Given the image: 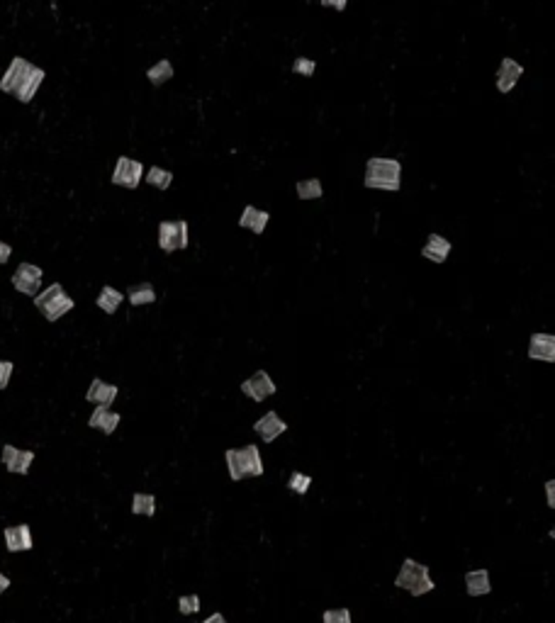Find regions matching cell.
Masks as SVG:
<instances>
[{
    "label": "cell",
    "mask_w": 555,
    "mask_h": 623,
    "mask_svg": "<svg viewBox=\"0 0 555 623\" xmlns=\"http://www.w3.org/2000/svg\"><path fill=\"white\" fill-rule=\"evenodd\" d=\"M202 623H227V619H224V614H212V616H207Z\"/></svg>",
    "instance_id": "cell-35"
},
{
    "label": "cell",
    "mask_w": 555,
    "mask_h": 623,
    "mask_svg": "<svg viewBox=\"0 0 555 623\" xmlns=\"http://www.w3.org/2000/svg\"><path fill=\"white\" fill-rule=\"evenodd\" d=\"M112 185L117 187H127V190H136L139 183L144 180V163L136 161V158L129 156H119L115 161V170H112Z\"/></svg>",
    "instance_id": "cell-7"
},
{
    "label": "cell",
    "mask_w": 555,
    "mask_h": 623,
    "mask_svg": "<svg viewBox=\"0 0 555 623\" xmlns=\"http://www.w3.org/2000/svg\"><path fill=\"white\" fill-rule=\"evenodd\" d=\"M241 392L254 402H263L271 395H276L278 388H276V383H273L271 375H268V371H256L251 378H246L244 383H241Z\"/></svg>",
    "instance_id": "cell-9"
},
{
    "label": "cell",
    "mask_w": 555,
    "mask_h": 623,
    "mask_svg": "<svg viewBox=\"0 0 555 623\" xmlns=\"http://www.w3.org/2000/svg\"><path fill=\"white\" fill-rule=\"evenodd\" d=\"M363 185L370 190H387L397 192L402 187V163L397 158L373 156L366 161V178Z\"/></svg>",
    "instance_id": "cell-2"
},
{
    "label": "cell",
    "mask_w": 555,
    "mask_h": 623,
    "mask_svg": "<svg viewBox=\"0 0 555 623\" xmlns=\"http://www.w3.org/2000/svg\"><path fill=\"white\" fill-rule=\"evenodd\" d=\"M322 8H329L334 10V13H344L346 5H349V0H320Z\"/></svg>",
    "instance_id": "cell-31"
},
{
    "label": "cell",
    "mask_w": 555,
    "mask_h": 623,
    "mask_svg": "<svg viewBox=\"0 0 555 623\" xmlns=\"http://www.w3.org/2000/svg\"><path fill=\"white\" fill-rule=\"evenodd\" d=\"M127 300L132 307H144V305H153L156 302V290H153L151 283H136L129 285L127 290Z\"/></svg>",
    "instance_id": "cell-21"
},
{
    "label": "cell",
    "mask_w": 555,
    "mask_h": 623,
    "mask_svg": "<svg viewBox=\"0 0 555 623\" xmlns=\"http://www.w3.org/2000/svg\"><path fill=\"white\" fill-rule=\"evenodd\" d=\"M526 356H529L531 361L555 363V336L553 334H543V332L531 334Z\"/></svg>",
    "instance_id": "cell-12"
},
{
    "label": "cell",
    "mask_w": 555,
    "mask_h": 623,
    "mask_svg": "<svg viewBox=\"0 0 555 623\" xmlns=\"http://www.w3.org/2000/svg\"><path fill=\"white\" fill-rule=\"evenodd\" d=\"M32 300H35V307L44 314V319H47L49 324L59 322V319L66 317V314H69L76 307L74 297H71L69 292L64 290L62 283H52L49 288H44V290L37 292Z\"/></svg>",
    "instance_id": "cell-4"
},
{
    "label": "cell",
    "mask_w": 555,
    "mask_h": 623,
    "mask_svg": "<svg viewBox=\"0 0 555 623\" xmlns=\"http://www.w3.org/2000/svg\"><path fill=\"white\" fill-rule=\"evenodd\" d=\"M290 71H293L295 76H305V78H312L317 71V62L315 59H307V57H298L293 62V66H290Z\"/></svg>",
    "instance_id": "cell-26"
},
{
    "label": "cell",
    "mask_w": 555,
    "mask_h": 623,
    "mask_svg": "<svg viewBox=\"0 0 555 623\" xmlns=\"http://www.w3.org/2000/svg\"><path fill=\"white\" fill-rule=\"evenodd\" d=\"M190 244V224L185 219H163L158 224V249L163 253L185 251Z\"/></svg>",
    "instance_id": "cell-6"
},
{
    "label": "cell",
    "mask_w": 555,
    "mask_h": 623,
    "mask_svg": "<svg viewBox=\"0 0 555 623\" xmlns=\"http://www.w3.org/2000/svg\"><path fill=\"white\" fill-rule=\"evenodd\" d=\"M395 587L407 589L411 597H424V594L436 589V584H433V580L428 577V567L426 565L407 558L402 562V567H399L397 577H395Z\"/></svg>",
    "instance_id": "cell-5"
},
{
    "label": "cell",
    "mask_w": 555,
    "mask_h": 623,
    "mask_svg": "<svg viewBox=\"0 0 555 623\" xmlns=\"http://www.w3.org/2000/svg\"><path fill=\"white\" fill-rule=\"evenodd\" d=\"M295 192H298L300 200H320L324 195V187L320 178H305L295 183Z\"/></svg>",
    "instance_id": "cell-23"
},
{
    "label": "cell",
    "mask_w": 555,
    "mask_h": 623,
    "mask_svg": "<svg viewBox=\"0 0 555 623\" xmlns=\"http://www.w3.org/2000/svg\"><path fill=\"white\" fill-rule=\"evenodd\" d=\"M122 302H124V292H119L117 288H112V285H103L95 305L100 307L105 314H115L119 310V305H122Z\"/></svg>",
    "instance_id": "cell-20"
},
{
    "label": "cell",
    "mask_w": 555,
    "mask_h": 623,
    "mask_svg": "<svg viewBox=\"0 0 555 623\" xmlns=\"http://www.w3.org/2000/svg\"><path fill=\"white\" fill-rule=\"evenodd\" d=\"M8 589H10V577L0 572V597H3V594L8 592Z\"/></svg>",
    "instance_id": "cell-34"
},
{
    "label": "cell",
    "mask_w": 555,
    "mask_h": 623,
    "mask_svg": "<svg viewBox=\"0 0 555 623\" xmlns=\"http://www.w3.org/2000/svg\"><path fill=\"white\" fill-rule=\"evenodd\" d=\"M44 78H47V71L27 62V59L15 57L8 69H5L3 78H0V91L8 93V95H15L22 105H27L35 100Z\"/></svg>",
    "instance_id": "cell-1"
},
{
    "label": "cell",
    "mask_w": 555,
    "mask_h": 623,
    "mask_svg": "<svg viewBox=\"0 0 555 623\" xmlns=\"http://www.w3.org/2000/svg\"><path fill=\"white\" fill-rule=\"evenodd\" d=\"M119 421H122V417H119L117 412L110 409V407H95L90 419H88V426L98 429V431H103L105 436H110V433H115V429L119 426Z\"/></svg>",
    "instance_id": "cell-18"
},
{
    "label": "cell",
    "mask_w": 555,
    "mask_h": 623,
    "mask_svg": "<svg viewBox=\"0 0 555 623\" xmlns=\"http://www.w3.org/2000/svg\"><path fill=\"white\" fill-rule=\"evenodd\" d=\"M465 592H468V597H485V594H490L492 592L490 572L470 570L468 575H465Z\"/></svg>",
    "instance_id": "cell-19"
},
{
    "label": "cell",
    "mask_w": 555,
    "mask_h": 623,
    "mask_svg": "<svg viewBox=\"0 0 555 623\" xmlns=\"http://www.w3.org/2000/svg\"><path fill=\"white\" fill-rule=\"evenodd\" d=\"M10 256H13V246L0 239V266H5V263L10 261Z\"/></svg>",
    "instance_id": "cell-32"
},
{
    "label": "cell",
    "mask_w": 555,
    "mask_h": 623,
    "mask_svg": "<svg viewBox=\"0 0 555 623\" xmlns=\"http://www.w3.org/2000/svg\"><path fill=\"white\" fill-rule=\"evenodd\" d=\"M0 462H3L5 470L13 472V475H27V472H30V465L35 462V450L15 448V446L5 443Z\"/></svg>",
    "instance_id": "cell-10"
},
{
    "label": "cell",
    "mask_w": 555,
    "mask_h": 623,
    "mask_svg": "<svg viewBox=\"0 0 555 623\" xmlns=\"http://www.w3.org/2000/svg\"><path fill=\"white\" fill-rule=\"evenodd\" d=\"M173 74H175V69H173V64L168 62V59H161V62H156L151 69H146V78H149V83L153 88L166 86L168 81L173 78Z\"/></svg>",
    "instance_id": "cell-22"
},
{
    "label": "cell",
    "mask_w": 555,
    "mask_h": 623,
    "mask_svg": "<svg viewBox=\"0 0 555 623\" xmlns=\"http://www.w3.org/2000/svg\"><path fill=\"white\" fill-rule=\"evenodd\" d=\"M42 280H44V270L40 266H35V263H20L18 268H15L13 278H10V283H13V288L22 292V295L27 297H35L37 292L42 290Z\"/></svg>",
    "instance_id": "cell-8"
},
{
    "label": "cell",
    "mask_w": 555,
    "mask_h": 623,
    "mask_svg": "<svg viewBox=\"0 0 555 623\" xmlns=\"http://www.w3.org/2000/svg\"><path fill=\"white\" fill-rule=\"evenodd\" d=\"M146 183H149L151 187H156V190H168L173 183V173L168 168H161V166H151L149 170L144 173Z\"/></svg>",
    "instance_id": "cell-24"
},
{
    "label": "cell",
    "mask_w": 555,
    "mask_h": 623,
    "mask_svg": "<svg viewBox=\"0 0 555 623\" xmlns=\"http://www.w3.org/2000/svg\"><path fill=\"white\" fill-rule=\"evenodd\" d=\"M13 371H15V363L13 361H0V390H5L10 385Z\"/></svg>",
    "instance_id": "cell-30"
},
{
    "label": "cell",
    "mask_w": 555,
    "mask_h": 623,
    "mask_svg": "<svg viewBox=\"0 0 555 623\" xmlns=\"http://www.w3.org/2000/svg\"><path fill=\"white\" fill-rule=\"evenodd\" d=\"M322 623H351V611L339 606V609H327L322 614Z\"/></svg>",
    "instance_id": "cell-29"
},
{
    "label": "cell",
    "mask_w": 555,
    "mask_h": 623,
    "mask_svg": "<svg viewBox=\"0 0 555 623\" xmlns=\"http://www.w3.org/2000/svg\"><path fill=\"white\" fill-rule=\"evenodd\" d=\"M450 251H453V244H450L446 236L436 234V231H433V234H428L426 244L421 246V256H424L426 261L436 263V266H443V263L448 261Z\"/></svg>",
    "instance_id": "cell-14"
},
{
    "label": "cell",
    "mask_w": 555,
    "mask_h": 623,
    "mask_svg": "<svg viewBox=\"0 0 555 623\" xmlns=\"http://www.w3.org/2000/svg\"><path fill=\"white\" fill-rule=\"evenodd\" d=\"M521 76H524V66H521L519 62H514L512 57H504L502 62H499V69H497V76H494V83H497V91L502 93V95H507V93H512L516 83L521 81Z\"/></svg>",
    "instance_id": "cell-11"
},
{
    "label": "cell",
    "mask_w": 555,
    "mask_h": 623,
    "mask_svg": "<svg viewBox=\"0 0 555 623\" xmlns=\"http://www.w3.org/2000/svg\"><path fill=\"white\" fill-rule=\"evenodd\" d=\"M132 514L153 516V514H156V497H153V494L136 492L134 497H132Z\"/></svg>",
    "instance_id": "cell-25"
},
{
    "label": "cell",
    "mask_w": 555,
    "mask_h": 623,
    "mask_svg": "<svg viewBox=\"0 0 555 623\" xmlns=\"http://www.w3.org/2000/svg\"><path fill=\"white\" fill-rule=\"evenodd\" d=\"M268 222H271V214H268L266 209H258L254 205H246L239 214V227L251 231V234L256 236H261L263 231H266Z\"/></svg>",
    "instance_id": "cell-17"
},
{
    "label": "cell",
    "mask_w": 555,
    "mask_h": 623,
    "mask_svg": "<svg viewBox=\"0 0 555 623\" xmlns=\"http://www.w3.org/2000/svg\"><path fill=\"white\" fill-rule=\"evenodd\" d=\"M227 470L232 482H239L244 477H261L263 475V458L258 446H244V448H229L224 450Z\"/></svg>",
    "instance_id": "cell-3"
},
{
    "label": "cell",
    "mask_w": 555,
    "mask_h": 623,
    "mask_svg": "<svg viewBox=\"0 0 555 623\" xmlns=\"http://www.w3.org/2000/svg\"><path fill=\"white\" fill-rule=\"evenodd\" d=\"M5 545L10 553H27L35 548V538H32V528L27 523H18V526H8L3 533Z\"/></svg>",
    "instance_id": "cell-13"
},
{
    "label": "cell",
    "mask_w": 555,
    "mask_h": 623,
    "mask_svg": "<svg viewBox=\"0 0 555 623\" xmlns=\"http://www.w3.org/2000/svg\"><path fill=\"white\" fill-rule=\"evenodd\" d=\"M546 497H548V506L555 509V479H548L546 482Z\"/></svg>",
    "instance_id": "cell-33"
},
{
    "label": "cell",
    "mask_w": 555,
    "mask_h": 623,
    "mask_svg": "<svg viewBox=\"0 0 555 623\" xmlns=\"http://www.w3.org/2000/svg\"><path fill=\"white\" fill-rule=\"evenodd\" d=\"M200 597H197V594H183V597L178 599V611L183 616H192V614H197V611H200Z\"/></svg>",
    "instance_id": "cell-28"
},
{
    "label": "cell",
    "mask_w": 555,
    "mask_h": 623,
    "mask_svg": "<svg viewBox=\"0 0 555 623\" xmlns=\"http://www.w3.org/2000/svg\"><path fill=\"white\" fill-rule=\"evenodd\" d=\"M117 395H119L117 385H110L100 378H93L90 388H88V392H86V400L95 407H112V402L117 400Z\"/></svg>",
    "instance_id": "cell-16"
},
{
    "label": "cell",
    "mask_w": 555,
    "mask_h": 623,
    "mask_svg": "<svg viewBox=\"0 0 555 623\" xmlns=\"http://www.w3.org/2000/svg\"><path fill=\"white\" fill-rule=\"evenodd\" d=\"M288 487L293 489L295 494H307V489L312 487V477L305 475V472H300V470H295L288 479Z\"/></svg>",
    "instance_id": "cell-27"
},
{
    "label": "cell",
    "mask_w": 555,
    "mask_h": 623,
    "mask_svg": "<svg viewBox=\"0 0 555 623\" xmlns=\"http://www.w3.org/2000/svg\"><path fill=\"white\" fill-rule=\"evenodd\" d=\"M254 431L266 441V443H273L278 436H283V433L288 431V424L280 419L278 412H266V414L254 424Z\"/></svg>",
    "instance_id": "cell-15"
}]
</instances>
